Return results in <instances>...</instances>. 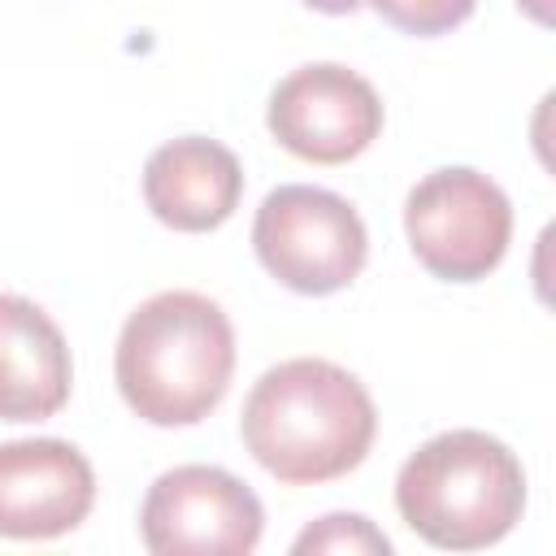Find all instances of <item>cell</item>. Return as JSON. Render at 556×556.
<instances>
[{
	"label": "cell",
	"mask_w": 556,
	"mask_h": 556,
	"mask_svg": "<svg viewBox=\"0 0 556 556\" xmlns=\"http://www.w3.org/2000/svg\"><path fill=\"white\" fill-rule=\"evenodd\" d=\"M269 135L300 161L343 165L382 135V100L356 70L313 61L274 87Z\"/></svg>",
	"instance_id": "cell-7"
},
{
	"label": "cell",
	"mask_w": 556,
	"mask_h": 556,
	"mask_svg": "<svg viewBox=\"0 0 556 556\" xmlns=\"http://www.w3.org/2000/svg\"><path fill=\"white\" fill-rule=\"evenodd\" d=\"M395 508L430 547L478 552L521 521L526 469L486 430H443L400 465Z\"/></svg>",
	"instance_id": "cell-3"
},
{
	"label": "cell",
	"mask_w": 556,
	"mask_h": 556,
	"mask_svg": "<svg viewBox=\"0 0 556 556\" xmlns=\"http://www.w3.org/2000/svg\"><path fill=\"white\" fill-rule=\"evenodd\" d=\"M243 195L239 156L204 135H182L161 143L143 165V200L152 217L182 235L217 230Z\"/></svg>",
	"instance_id": "cell-9"
},
{
	"label": "cell",
	"mask_w": 556,
	"mask_h": 556,
	"mask_svg": "<svg viewBox=\"0 0 556 556\" xmlns=\"http://www.w3.org/2000/svg\"><path fill=\"white\" fill-rule=\"evenodd\" d=\"M413 256L443 282L486 278L513 239V204L486 174L447 165L426 174L404 200Z\"/></svg>",
	"instance_id": "cell-5"
},
{
	"label": "cell",
	"mask_w": 556,
	"mask_h": 556,
	"mask_svg": "<svg viewBox=\"0 0 556 556\" xmlns=\"http://www.w3.org/2000/svg\"><path fill=\"white\" fill-rule=\"evenodd\" d=\"M517 9H526L539 26H547V22H552V0H517Z\"/></svg>",
	"instance_id": "cell-14"
},
{
	"label": "cell",
	"mask_w": 556,
	"mask_h": 556,
	"mask_svg": "<svg viewBox=\"0 0 556 556\" xmlns=\"http://www.w3.org/2000/svg\"><path fill=\"white\" fill-rule=\"evenodd\" d=\"M256 261L300 295H330L343 291L369 256V235L361 213L308 182L274 187L252 222Z\"/></svg>",
	"instance_id": "cell-4"
},
{
	"label": "cell",
	"mask_w": 556,
	"mask_h": 556,
	"mask_svg": "<svg viewBox=\"0 0 556 556\" xmlns=\"http://www.w3.org/2000/svg\"><path fill=\"white\" fill-rule=\"evenodd\" d=\"M369 4L387 26L404 35H421V39L456 30L478 9V0H369Z\"/></svg>",
	"instance_id": "cell-12"
},
{
	"label": "cell",
	"mask_w": 556,
	"mask_h": 556,
	"mask_svg": "<svg viewBox=\"0 0 556 556\" xmlns=\"http://www.w3.org/2000/svg\"><path fill=\"white\" fill-rule=\"evenodd\" d=\"M261 530L265 508L256 491L217 465L165 469L139 508L143 547L156 556H248Z\"/></svg>",
	"instance_id": "cell-6"
},
{
	"label": "cell",
	"mask_w": 556,
	"mask_h": 556,
	"mask_svg": "<svg viewBox=\"0 0 556 556\" xmlns=\"http://www.w3.org/2000/svg\"><path fill=\"white\" fill-rule=\"evenodd\" d=\"M308 9H317V13H330V17H343V13H356L361 9V0H304Z\"/></svg>",
	"instance_id": "cell-13"
},
{
	"label": "cell",
	"mask_w": 556,
	"mask_h": 556,
	"mask_svg": "<svg viewBox=\"0 0 556 556\" xmlns=\"http://www.w3.org/2000/svg\"><path fill=\"white\" fill-rule=\"evenodd\" d=\"M295 556H308V552H330V556H391V539L361 513H330V517H317L308 530L295 534L291 543Z\"/></svg>",
	"instance_id": "cell-11"
},
{
	"label": "cell",
	"mask_w": 556,
	"mask_h": 556,
	"mask_svg": "<svg viewBox=\"0 0 556 556\" xmlns=\"http://www.w3.org/2000/svg\"><path fill=\"white\" fill-rule=\"evenodd\" d=\"M113 374L130 413L148 426H195L230 391V317L200 291H161L126 317Z\"/></svg>",
	"instance_id": "cell-2"
},
{
	"label": "cell",
	"mask_w": 556,
	"mask_h": 556,
	"mask_svg": "<svg viewBox=\"0 0 556 556\" xmlns=\"http://www.w3.org/2000/svg\"><path fill=\"white\" fill-rule=\"evenodd\" d=\"M74 382L61 326L26 295L0 291V421H43Z\"/></svg>",
	"instance_id": "cell-10"
},
{
	"label": "cell",
	"mask_w": 556,
	"mask_h": 556,
	"mask_svg": "<svg viewBox=\"0 0 556 556\" xmlns=\"http://www.w3.org/2000/svg\"><path fill=\"white\" fill-rule=\"evenodd\" d=\"M252 460L287 486L352 473L378 434V413L356 374L321 356H295L256 378L239 417Z\"/></svg>",
	"instance_id": "cell-1"
},
{
	"label": "cell",
	"mask_w": 556,
	"mask_h": 556,
	"mask_svg": "<svg viewBox=\"0 0 556 556\" xmlns=\"http://www.w3.org/2000/svg\"><path fill=\"white\" fill-rule=\"evenodd\" d=\"M96 504V469L65 439L0 443V534L61 539L87 521Z\"/></svg>",
	"instance_id": "cell-8"
}]
</instances>
